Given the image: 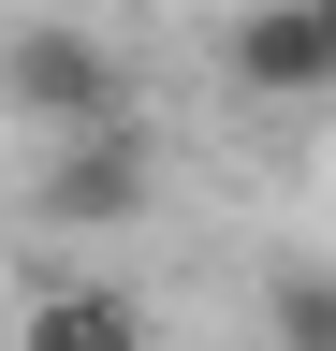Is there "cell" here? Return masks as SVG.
<instances>
[{
	"label": "cell",
	"mask_w": 336,
	"mask_h": 351,
	"mask_svg": "<svg viewBox=\"0 0 336 351\" xmlns=\"http://www.w3.org/2000/svg\"><path fill=\"white\" fill-rule=\"evenodd\" d=\"M146 205H161V132H146V117H88V132H44L29 219H59V234H132Z\"/></svg>",
	"instance_id": "obj_2"
},
{
	"label": "cell",
	"mask_w": 336,
	"mask_h": 351,
	"mask_svg": "<svg viewBox=\"0 0 336 351\" xmlns=\"http://www.w3.org/2000/svg\"><path fill=\"white\" fill-rule=\"evenodd\" d=\"M0 117L44 147V132H88V117H146V73L132 44L88 29V15H0Z\"/></svg>",
	"instance_id": "obj_1"
},
{
	"label": "cell",
	"mask_w": 336,
	"mask_h": 351,
	"mask_svg": "<svg viewBox=\"0 0 336 351\" xmlns=\"http://www.w3.org/2000/svg\"><path fill=\"white\" fill-rule=\"evenodd\" d=\"M263 337L278 351H336V263L322 249H278L263 263Z\"/></svg>",
	"instance_id": "obj_5"
},
{
	"label": "cell",
	"mask_w": 336,
	"mask_h": 351,
	"mask_svg": "<svg viewBox=\"0 0 336 351\" xmlns=\"http://www.w3.org/2000/svg\"><path fill=\"white\" fill-rule=\"evenodd\" d=\"M220 73H234V103H278V117L336 103V0H248L220 29Z\"/></svg>",
	"instance_id": "obj_3"
},
{
	"label": "cell",
	"mask_w": 336,
	"mask_h": 351,
	"mask_svg": "<svg viewBox=\"0 0 336 351\" xmlns=\"http://www.w3.org/2000/svg\"><path fill=\"white\" fill-rule=\"evenodd\" d=\"M15 351H146V293L132 278H44Z\"/></svg>",
	"instance_id": "obj_4"
}]
</instances>
